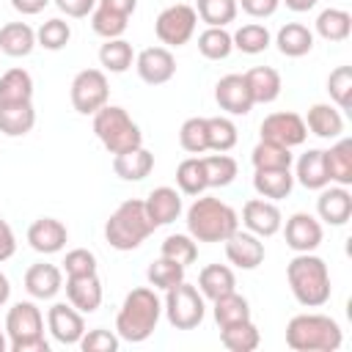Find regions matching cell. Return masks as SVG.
<instances>
[{"mask_svg":"<svg viewBox=\"0 0 352 352\" xmlns=\"http://www.w3.org/2000/svg\"><path fill=\"white\" fill-rule=\"evenodd\" d=\"M160 316H162V300L154 294V289L138 286L124 297V302L118 308L116 333H118V338H124L129 344H140L157 330Z\"/></svg>","mask_w":352,"mask_h":352,"instance_id":"cell-1","label":"cell"},{"mask_svg":"<svg viewBox=\"0 0 352 352\" xmlns=\"http://www.w3.org/2000/svg\"><path fill=\"white\" fill-rule=\"evenodd\" d=\"M286 280H289L294 300L305 308H319L333 294L330 270H327L324 258H319L314 253H297L286 264Z\"/></svg>","mask_w":352,"mask_h":352,"instance_id":"cell-2","label":"cell"},{"mask_svg":"<svg viewBox=\"0 0 352 352\" xmlns=\"http://www.w3.org/2000/svg\"><path fill=\"white\" fill-rule=\"evenodd\" d=\"M239 228L236 212L212 195H198L187 209V234L195 242H226Z\"/></svg>","mask_w":352,"mask_h":352,"instance_id":"cell-3","label":"cell"},{"mask_svg":"<svg viewBox=\"0 0 352 352\" xmlns=\"http://www.w3.org/2000/svg\"><path fill=\"white\" fill-rule=\"evenodd\" d=\"M341 341V324L324 314H297L286 324V344L294 352H336Z\"/></svg>","mask_w":352,"mask_h":352,"instance_id":"cell-4","label":"cell"},{"mask_svg":"<svg viewBox=\"0 0 352 352\" xmlns=\"http://www.w3.org/2000/svg\"><path fill=\"white\" fill-rule=\"evenodd\" d=\"M154 231V223L146 214V204L138 198H129L124 204H118V209L110 214V220L104 223V239L110 248L126 253L140 248Z\"/></svg>","mask_w":352,"mask_h":352,"instance_id":"cell-5","label":"cell"},{"mask_svg":"<svg viewBox=\"0 0 352 352\" xmlns=\"http://www.w3.org/2000/svg\"><path fill=\"white\" fill-rule=\"evenodd\" d=\"M6 336L11 352H50V341L44 338V316L30 300L8 308Z\"/></svg>","mask_w":352,"mask_h":352,"instance_id":"cell-6","label":"cell"},{"mask_svg":"<svg viewBox=\"0 0 352 352\" xmlns=\"http://www.w3.org/2000/svg\"><path fill=\"white\" fill-rule=\"evenodd\" d=\"M94 132H96V138L102 140V146L110 154H121V151L143 146L140 126L118 104H104L102 110L94 113Z\"/></svg>","mask_w":352,"mask_h":352,"instance_id":"cell-7","label":"cell"},{"mask_svg":"<svg viewBox=\"0 0 352 352\" xmlns=\"http://www.w3.org/2000/svg\"><path fill=\"white\" fill-rule=\"evenodd\" d=\"M162 311L170 322V327L176 330H195L204 322L206 305H204V294L190 286L187 280L165 289V300H162Z\"/></svg>","mask_w":352,"mask_h":352,"instance_id":"cell-8","label":"cell"},{"mask_svg":"<svg viewBox=\"0 0 352 352\" xmlns=\"http://www.w3.org/2000/svg\"><path fill=\"white\" fill-rule=\"evenodd\" d=\"M72 107L82 116H94L96 110H102L110 99V82L107 74L102 69H82L74 74L72 80Z\"/></svg>","mask_w":352,"mask_h":352,"instance_id":"cell-9","label":"cell"},{"mask_svg":"<svg viewBox=\"0 0 352 352\" xmlns=\"http://www.w3.org/2000/svg\"><path fill=\"white\" fill-rule=\"evenodd\" d=\"M195 25H198V14L192 6L187 3H176V6H168L160 11L157 22H154V33L162 44L168 47H182L192 38L195 33Z\"/></svg>","mask_w":352,"mask_h":352,"instance_id":"cell-10","label":"cell"},{"mask_svg":"<svg viewBox=\"0 0 352 352\" xmlns=\"http://www.w3.org/2000/svg\"><path fill=\"white\" fill-rule=\"evenodd\" d=\"M261 140H272L278 146H286V148H294V146H302L305 138H308V126L302 121L300 113H270L264 121H261Z\"/></svg>","mask_w":352,"mask_h":352,"instance_id":"cell-11","label":"cell"},{"mask_svg":"<svg viewBox=\"0 0 352 352\" xmlns=\"http://www.w3.org/2000/svg\"><path fill=\"white\" fill-rule=\"evenodd\" d=\"M47 327H50V333H52V338L58 344L74 346V344H80V338L85 333V319L72 302L69 305L66 302H55L47 311Z\"/></svg>","mask_w":352,"mask_h":352,"instance_id":"cell-12","label":"cell"},{"mask_svg":"<svg viewBox=\"0 0 352 352\" xmlns=\"http://www.w3.org/2000/svg\"><path fill=\"white\" fill-rule=\"evenodd\" d=\"M138 77L148 85H162L176 74V58L168 47H146L135 55Z\"/></svg>","mask_w":352,"mask_h":352,"instance_id":"cell-13","label":"cell"},{"mask_svg":"<svg viewBox=\"0 0 352 352\" xmlns=\"http://www.w3.org/2000/svg\"><path fill=\"white\" fill-rule=\"evenodd\" d=\"M214 102L220 104V110H226L231 116H248L253 110V96L245 82V74L220 77L214 85Z\"/></svg>","mask_w":352,"mask_h":352,"instance_id":"cell-14","label":"cell"},{"mask_svg":"<svg viewBox=\"0 0 352 352\" xmlns=\"http://www.w3.org/2000/svg\"><path fill=\"white\" fill-rule=\"evenodd\" d=\"M242 226L256 236H272L283 226L280 209L267 198H250L242 206Z\"/></svg>","mask_w":352,"mask_h":352,"instance_id":"cell-15","label":"cell"},{"mask_svg":"<svg viewBox=\"0 0 352 352\" xmlns=\"http://www.w3.org/2000/svg\"><path fill=\"white\" fill-rule=\"evenodd\" d=\"M286 245L294 253H314L322 245V223L308 212H294L286 220Z\"/></svg>","mask_w":352,"mask_h":352,"instance_id":"cell-16","label":"cell"},{"mask_svg":"<svg viewBox=\"0 0 352 352\" xmlns=\"http://www.w3.org/2000/svg\"><path fill=\"white\" fill-rule=\"evenodd\" d=\"M226 256L239 270H256L264 261V242H261V236L236 228L226 239Z\"/></svg>","mask_w":352,"mask_h":352,"instance_id":"cell-17","label":"cell"},{"mask_svg":"<svg viewBox=\"0 0 352 352\" xmlns=\"http://www.w3.org/2000/svg\"><path fill=\"white\" fill-rule=\"evenodd\" d=\"M316 214L327 226H344L352 217V192L341 184L322 187L319 198H316Z\"/></svg>","mask_w":352,"mask_h":352,"instance_id":"cell-18","label":"cell"},{"mask_svg":"<svg viewBox=\"0 0 352 352\" xmlns=\"http://www.w3.org/2000/svg\"><path fill=\"white\" fill-rule=\"evenodd\" d=\"M66 239H69V231H66V226H63L60 220H55V217H38V220H33L30 228H28V242H30V248H33L36 253H44V256L63 250V248H66Z\"/></svg>","mask_w":352,"mask_h":352,"instance_id":"cell-19","label":"cell"},{"mask_svg":"<svg viewBox=\"0 0 352 352\" xmlns=\"http://www.w3.org/2000/svg\"><path fill=\"white\" fill-rule=\"evenodd\" d=\"M60 289H63L60 267L47 264V261H38V264L28 267V272H25V292L33 300H52Z\"/></svg>","mask_w":352,"mask_h":352,"instance_id":"cell-20","label":"cell"},{"mask_svg":"<svg viewBox=\"0 0 352 352\" xmlns=\"http://www.w3.org/2000/svg\"><path fill=\"white\" fill-rule=\"evenodd\" d=\"M66 297L80 314H94L102 305V280L99 275H77L66 278Z\"/></svg>","mask_w":352,"mask_h":352,"instance_id":"cell-21","label":"cell"},{"mask_svg":"<svg viewBox=\"0 0 352 352\" xmlns=\"http://www.w3.org/2000/svg\"><path fill=\"white\" fill-rule=\"evenodd\" d=\"M143 204H146V214L154 223V228L168 226L182 214V195L173 187H154Z\"/></svg>","mask_w":352,"mask_h":352,"instance_id":"cell-22","label":"cell"},{"mask_svg":"<svg viewBox=\"0 0 352 352\" xmlns=\"http://www.w3.org/2000/svg\"><path fill=\"white\" fill-rule=\"evenodd\" d=\"M36 126L33 102H0V132L6 138H22Z\"/></svg>","mask_w":352,"mask_h":352,"instance_id":"cell-23","label":"cell"},{"mask_svg":"<svg viewBox=\"0 0 352 352\" xmlns=\"http://www.w3.org/2000/svg\"><path fill=\"white\" fill-rule=\"evenodd\" d=\"M245 82L250 88V96H253V104H270L280 96V74L272 69V66H253L245 72Z\"/></svg>","mask_w":352,"mask_h":352,"instance_id":"cell-24","label":"cell"},{"mask_svg":"<svg viewBox=\"0 0 352 352\" xmlns=\"http://www.w3.org/2000/svg\"><path fill=\"white\" fill-rule=\"evenodd\" d=\"M308 132H314L316 138H324V140H336L344 135V118L341 113L333 107V104H324V102H316L308 107V116L302 118Z\"/></svg>","mask_w":352,"mask_h":352,"instance_id":"cell-25","label":"cell"},{"mask_svg":"<svg viewBox=\"0 0 352 352\" xmlns=\"http://www.w3.org/2000/svg\"><path fill=\"white\" fill-rule=\"evenodd\" d=\"M151 168H154V154L148 148H143V146L121 151V154H113V170L124 182H140V179H146L151 173Z\"/></svg>","mask_w":352,"mask_h":352,"instance_id":"cell-26","label":"cell"},{"mask_svg":"<svg viewBox=\"0 0 352 352\" xmlns=\"http://www.w3.org/2000/svg\"><path fill=\"white\" fill-rule=\"evenodd\" d=\"M324 168L333 184H341V187L352 184V140L349 138H336V143L324 151Z\"/></svg>","mask_w":352,"mask_h":352,"instance_id":"cell-27","label":"cell"},{"mask_svg":"<svg viewBox=\"0 0 352 352\" xmlns=\"http://www.w3.org/2000/svg\"><path fill=\"white\" fill-rule=\"evenodd\" d=\"M292 187H294V176L289 168H267V170L253 173V190L267 201L286 198L292 192Z\"/></svg>","mask_w":352,"mask_h":352,"instance_id":"cell-28","label":"cell"},{"mask_svg":"<svg viewBox=\"0 0 352 352\" xmlns=\"http://www.w3.org/2000/svg\"><path fill=\"white\" fill-rule=\"evenodd\" d=\"M36 47V30L28 22H6L0 28V52L11 58H25Z\"/></svg>","mask_w":352,"mask_h":352,"instance_id":"cell-29","label":"cell"},{"mask_svg":"<svg viewBox=\"0 0 352 352\" xmlns=\"http://www.w3.org/2000/svg\"><path fill=\"white\" fill-rule=\"evenodd\" d=\"M275 44H278L280 55H286V58H302V55H308L314 50V33L305 25H300V22H286L278 30Z\"/></svg>","mask_w":352,"mask_h":352,"instance_id":"cell-30","label":"cell"},{"mask_svg":"<svg viewBox=\"0 0 352 352\" xmlns=\"http://www.w3.org/2000/svg\"><path fill=\"white\" fill-rule=\"evenodd\" d=\"M294 179L305 187V190H322L330 184L327 179V168H324V151L322 148H308L300 160H297V173Z\"/></svg>","mask_w":352,"mask_h":352,"instance_id":"cell-31","label":"cell"},{"mask_svg":"<svg viewBox=\"0 0 352 352\" xmlns=\"http://www.w3.org/2000/svg\"><path fill=\"white\" fill-rule=\"evenodd\" d=\"M234 286H236L234 270L226 264H206L198 275V292L209 300H217V297L234 292Z\"/></svg>","mask_w":352,"mask_h":352,"instance_id":"cell-32","label":"cell"},{"mask_svg":"<svg viewBox=\"0 0 352 352\" xmlns=\"http://www.w3.org/2000/svg\"><path fill=\"white\" fill-rule=\"evenodd\" d=\"M212 302H214L212 314H214L217 327H228V324H236V322L250 319V302L242 294H236V289L228 292V294H223V297H217V300H212Z\"/></svg>","mask_w":352,"mask_h":352,"instance_id":"cell-33","label":"cell"},{"mask_svg":"<svg viewBox=\"0 0 352 352\" xmlns=\"http://www.w3.org/2000/svg\"><path fill=\"white\" fill-rule=\"evenodd\" d=\"M220 341L226 349L231 352H253L261 341L258 336V327L245 319V322H236V324H228V327H220Z\"/></svg>","mask_w":352,"mask_h":352,"instance_id":"cell-34","label":"cell"},{"mask_svg":"<svg viewBox=\"0 0 352 352\" xmlns=\"http://www.w3.org/2000/svg\"><path fill=\"white\" fill-rule=\"evenodd\" d=\"M316 33L324 41H344L352 33V16L344 8H324L316 16Z\"/></svg>","mask_w":352,"mask_h":352,"instance_id":"cell-35","label":"cell"},{"mask_svg":"<svg viewBox=\"0 0 352 352\" xmlns=\"http://www.w3.org/2000/svg\"><path fill=\"white\" fill-rule=\"evenodd\" d=\"M132 60H135V50L124 38H104V44L99 47V63L113 74H124L132 66Z\"/></svg>","mask_w":352,"mask_h":352,"instance_id":"cell-36","label":"cell"},{"mask_svg":"<svg viewBox=\"0 0 352 352\" xmlns=\"http://www.w3.org/2000/svg\"><path fill=\"white\" fill-rule=\"evenodd\" d=\"M201 165H204V176H206V187H228L234 179H236V160L228 157L226 151L223 154H209V157H201Z\"/></svg>","mask_w":352,"mask_h":352,"instance_id":"cell-37","label":"cell"},{"mask_svg":"<svg viewBox=\"0 0 352 352\" xmlns=\"http://www.w3.org/2000/svg\"><path fill=\"white\" fill-rule=\"evenodd\" d=\"M0 102H33V77L25 69H8L0 77Z\"/></svg>","mask_w":352,"mask_h":352,"instance_id":"cell-38","label":"cell"},{"mask_svg":"<svg viewBox=\"0 0 352 352\" xmlns=\"http://www.w3.org/2000/svg\"><path fill=\"white\" fill-rule=\"evenodd\" d=\"M250 162L256 170H267V168H292L294 157H292V148L286 146H278L272 140H258L256 148L250 151Z\"/></svg>","mask_w":352,"mask_h":352,"instance_id":"cell-39","label":"cell"},{"mask_svg":"<svg viewBox=\"0 0 352 352\" xmlns=\"http://www.w3.org/2000/svg\"><path fill=\"white\" fill-rule=\"evenodd\" d=\"M206 140H209V148L223 154V151H231L239 140V132H236V124L226 116H212L206 118Z\"/></svg>","mask_w":352,"mask_h":352,"instance_id":"cell-40","label":"cell"},{"mask_svg":"<svg viewBox=\"0 0 352 352\" xmlns=\"http://www.w3.org/2000/svg\"><path fill=\"white\" fill-rule=\"evenodd\" d=\"M236 0H198L195 3V14L201 22H206V28H226L228 22L236 19Z\"/></svg>","mask_w":352,"mask_h":352,"instance_id":"cell-41","label":"cell"},{"mask_svg":"<svg viewBox=\"0 0 352 352\" xmlns=\"http://www.w3.org/2000/svg\"><path fill=\"white\" fill-rule=\"evenodd\" d=\"M231 41H234V47H236L239 52H245V55H258V52H264V50L272 44V36H270V30H267L264 25L248 22V25H242V28L231 36Z\"/></svg>","mask_w":352,"mask_h":352,"instance_id":"cell-42","label":"cell"},{"mask_svg":"<svg viewBox=\"0 0 352 352\" xmlns=\"http://www.w3.org/2000/svg\"><path fill=\"white\" fill-rule=\"evenodd\" d=\"M184 270H187L184 264H179V261H173L168 256H160V258H154L148 264L146 278H148V283L154 289H170V286H176V283L184 280Z\"/></svg>","mask_w":352,"mask_h":352,"instance_id":"cell-43","label":"cell"},{"mask_svg":"<svg viewBox=\"0 0 352 352\" xmlns=\"http://www.w3.org/2000/svg\"><path fill=\"white\" fill-rule=\"evenodd\" d=\"M231 50H234V41L226 28H206L198 36V52L206 60H223L231 55Z\"/></svg>","mask_w":352,"mask_h":352,"instance_id":"cell-44","label":"cell"},{"mask_svg":"<svg viewBox=\"0 0 352 352\" xmlns=\"http://www.w3.org/2000/svg\"><path fill=\"white\" fill-rule=\"evenodd\" d=\"M176 184L184 195H201L206 190V176H204V165L201 157H187L179 162L176 168Z\"/></svg>","mask_w":352,"mask_h":352,"instance_id":"cell-45","label":"cell"},{"mask_svg":"<svg viewBox=\"0 0 352 352\" xmlns=\"http://www.w3.org/2000/svg\"><path fill=\"white\" fill-rule=\"evenodd\" d=\"M69 38H72V28H69V22H63L60 16L47 19V22L36 30V44L44 47V50H50V52L63 50V47L69 44Z\"/></svg>","mask_w":352,"mask_h":352,"instance_id":"cell-46","label":"cell"},{"mask_svg":"<svg viewBox=\"0 0 352 352\" xmlns=\"http://www.w3.org/2000/svg\"><path fill=\"white\" fill-rule=\"evenodd\" d=\"M126 25H129V16H124V14L107 11L102 6H96L91 11V28L102 38H121V33L126 30Z\"/></svg>","mask_w":352,"mask_h":352,"instance_id":"cell-47","label":"cell"},{"mask_svg":"<svg viewBox=\"0 0 352 352\" xmlns=\"http://www.w3.org/2000/svg\"><path fill=\"white\" fill-rule=\"evenodd\" d=\"M330 99L338 104V110L352 107V66H336L327 77Z\"/></svg>","mask_w":352,"mask_h":352,"instance_id":"cell-48","label":"cell"},{"mask_svg":"<svg viewBox=\"0 0 352 352\" xmlns=\"http://www.w3.org/2000/svg\"><path fill=\"white\" fill-rule=\"evenodd\" d=\"M179 143L184 151L190 154H204L209 151V140H206V118L195 116V118H187L179 129Z\"/></svg>","mask_w":352,"mask_h":352,"instance_id":"cell-49","label":"cell"},{"mask_svg":"<svg viewBox=\"0 0 352 352\" xmlns=\"http://www.w3.org/2000/svg\"><path fill=\"white\" fill-rule=\"evenodd\" d=\"M160 256H168V258L187 267L198 258V245L190 234H170V236H165V242L160 248Z\"/></svg>","mask_w":352,"mask_h":352,"instance_id":"cell-50","label":"cell"},{"mask_svg":"<svg viewBox=\"0 0 352 352\" xmlns=\"http://www.w3.org/2000/svg\"><path fill=\"white\" fill-rule=\"evenodd\" d=\"M118 333H110L104 327H94V330H85L82 338H80V349L82 352H118Z\"/></svg>","mask_w":352,"mask_h":352,"instance_id":"cell-51","label":"cell"},{"mask_svg":"<svg viewBox=\"0 0 352 352\" xmlns=\"http://www.w3.org/2000/svg\"><path fill=\"white\" fill-rule=\"evenodd\" d=\"M63 270H66V278H77V275H94L96 272V256L85 248H74L66 253L63 258Z\"/></svg>","mask_w":352,"mask_h":352,"instance_id":"cell-52","label":"cell"},{"mask_svg":"<svg viewBox=\"0 0 352 352\" xmlns=\"http://www.w3.org/2000/svg\"><path fill=\"white\" fill-rule=\"evenodd\" d=\"M236 6H242V11L253 19H267L278 11L280 0H236Z\"/></svg>","mask_w":352,"mask_h":352,"instance_id":"cell-53","label":"cell"},{"mask_svg":"<svg viewBox=\"0 0 352 352\" xmlns=\"http://www.w3.org/2000/svg\"><path fill=\"white\" fill-rule=\"evenodd\" d=\"M55 6H58L66 16L82 19V16H88V14L96 8V0H55Z\"/></svg>","mask_w":352,"mask_h":352,"instance_id":"cell-54","label":"cell"},{"mask_svg":"<svg viewBox=\"0 0 352 352\" xmlns=\"http://www.w3.org/2000/svg\"><path fill=\"white\" fill-rule=\"evenodd\" d=\"M14 253H16V236H14L11 226L0 217V264L8 261Z\"/></svg>","mask_w":352,"mask_h":352,"instance_id":"cell-55","label":"cell"},{"mask_svg":"<svg viewBox=\"0 0 352 352\" xmlns=\"http://www.w3.org/2000/svg\"><path fill=\"white\" fill-rule=\"evenodd\" d=\"M96 6H102L107 11H116V14H124V16H132L135 8H138V0H96Z\"/></svg>","mask_w":352,"mask_h":352,"instance_id":"cell-56","label":"cell"},{"mask_svg":"<svg viewBox=\"0 0 352 352\" xmlns=\"http://www.w3.org/2000/svg\"><path fill=\"white\" fill-rule=\"evenodd\" d=\"M47 3H50V0H11V6H14L19 14H25V16H33V14L44 11Z\"/></svg>","mask_w":352,"mask_h":352,"instance_id":"cell-57","label":"cell"},{"mask_svg":"<svg viewBox=\"0 0 352 352\" xmlns=\"http://www.w3.org/2000/svg\"><path fill=\"white\" fill-rule=\"evenodd\" d=\"M280 3H286V8H292V11L302 14V11H311L319 0H280Z\"/></svg>","mask_w":352,"mask_h":352,"instance_id":"cell-58","label":"cell"},{"mask_svg":"<svg viewBox=\"0 0 352 352\" xmlns=\"http://www.w3.org/2000/svg\"><path fill=\"white\" fill-rule=\"evenodd\" d=\"M8 297H11V283H8V278L0 272V305H6Z\"/></svg>","mask_w":352,"mask_h":352,"instance_id":"cell-59","label":"cell"},{"mask_svg":"<svg viewBox=\"0 0 352 352\" xmlns=\"http://www.w3.org/2000/svg\"><path fill=\"white\" fill-rule=\"evenodd\" d=\"M8 349V338H6V333L0 330V352H6Z\"/></svg>","mask_w":352,"mask_h":352,"instance_id":"cell-60","label":"cell"}]
</instances>
